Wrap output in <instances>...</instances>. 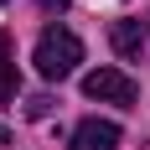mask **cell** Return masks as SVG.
<instances>
[{"label": "cell", "instance_id": "obj_2", "mask_svg": "<svg viewBox=\"0 0 150 150\" xmlns=\"http://www.w3.org/2000/svg\"><path fill=\"white\" fill-rule=\"evenodd\" d=\"M83 93L98 98V104H119V109H135V98H140L135 78L119 73V67H93V73H83Z\"/></svg>", "mask_w": 150, "mask_h": 150}, {"label": "cell", "instance_id": "obj_1", "mask_svg": "<svg viewBox=\"0 0 150 150\" xmlns=\"http://www.w3.org/2000/svg\"><path fill=\"white\" fill-rule=\"evenodd\" d=\"M78 62H83V42H78L73 31L47 26L42 36H36V73H42L47 83H62V78L78 67Z\"/></svg>", "mask_w": 150, "mask_h": 150}, {"label": "cell", "instance_id": "obj_6", "mask_svg": "<svg viewBox=\"0 0 150 150\" xmlns=\"http://www.w3.org/2000/svg\"><path fill=\"white\" fill-rule=\"evenodd\" d=\"M26 114H31V119H47V114H52V98H47V93L26 98Z\"/></svg>", "mask_w": 150, "mask_h": 150}, {"label": "cell", "instance_id": "obj_3", "mask_svg": "<svg viewBox=\"0 0 150 150\" xmlns=\"http://www.w3.org/2000/svg\"><path fill=\"white\" fill-rule=\"evenodd\" d=\"M67 150H119V124L114 119H83L67 140Z\"/></svg>", "mask_w": 150, "mask_h": 150}, {"label": "cell", "instance_id": "obj_8", "mask_svg": "<svg viewBox=\"0 0 150 150\" xmlns=\"http://www.w3.org/2000/svg\"><path fill=\"white\" fill-rule=\"evenodd\" d=\"M0 145H11V129H5V124H0Z\"/></svg>", "mask_w": 150, "mask_h": 150}, {"label": "cell", "instance_id": "obj_5", "mask_svg": "<svg viewBox=\"0 0 150 150\" xmlns=\"http://www.w3.org/2000/svg\"><path fill=\"white\" fill-rule=\"evenodd\" d=\"M16 93V62H11V42L0 36V104Z\"/></svg>", "mask_w": 150, "mask_h": 150}, {"label": "cell", "instance_id": "obj_9", "mask_svg": "<svg viewBox=\"0 0 150 150\" xmlns=\"http://www.w3.org/2000/svg\"><path fill=\"white\" fill-rule=\"evenodd\" d=\"M0 5H5V0H0Z\"/></svg>", "mask_w": 150, "mask_h": 150}, {"label": "cell", "instance_id": "obj_4", "mask_svg": "<svg viewBox=\"0 0 150 150\" xmlns=\"http://www.w3.org/2000/svg\"><path fill=\"white\" fill-rule=\"evenodd\" d=\"M109 42H114L119 57H140L145 42H150V31L140 26V21H114V26H109Z\"/></svg>", "mask_w": 150, "mask_h": 150}, {"label": "cell", "instance_id": "obj_7", "mask_svg": "<svg viewBox=\"0 0 150 150\" xmlns=\"http://www.w3.org/2000/svg\"><path fill=\"white\" fill-rule=\"evenodd\" d=\"M36 5H42V11H67L73 0H36Z\"/></svg>", "mask_w": 150, "mask_h": 150}]
</instances>
